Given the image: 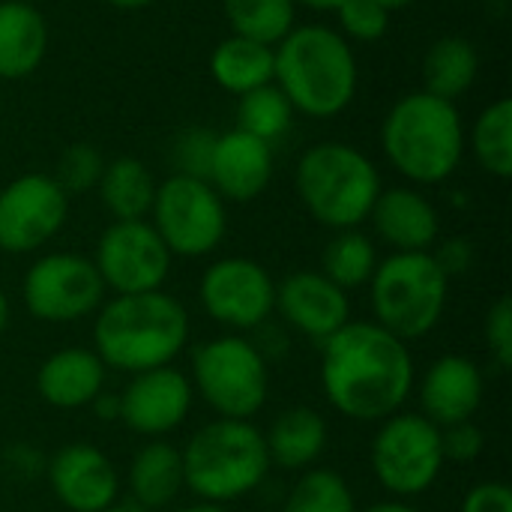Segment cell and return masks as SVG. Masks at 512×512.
I'll return each mask as SVG.
<instances>
[{"label": "cell", "instance_id": "cell-38", "mask_svg": "<svg viewBox=\"0 0 512 512\" xmlns=\"http://www.w3.org/2000/svg\"><path fill=\"white\" fill-rule=\"evenodd\" d=\"M462 512H512V489L501 480L477 483L465 495Z\"/></svg>", "mask_w": 512, "mask_h": 512}, {"label": "cell", "instance_id": "cell-28", "mask_svg": "<svg viewBox=\"0 0 512 512\" xmlns=\"http://www.w3.org/2000/svg\"><path fill=\"white\" fill-rule=\"evenodd\" d=\"M468 141L477 165L486 174L507 180L512 174V99L501 96L486 105L474 120Z\"/></svg>", "mask_w": 512, "mask_h": 512}, {"label": "cell", "instance_id": "cell-8", "mask_svg": "<svg viewBox=\"0 0 512 512\" xmlns=\"http://www.w3.org/2000/svg\"><path fill=\"white\" fill-rule=\"evenodd\" d=\"M189 384L219 417L249 420L267 405L270 366L255 342L225 333L195 348Z\"/></svg>", "mask_w": 512, "mask_h": 512}, {"label": "cell", "instance_id": "cell-13", "mask_svg": "<svg viewBox=\"0 0 512 512\" xmlns=\"http://www.w3.org/2000/svg\"><path fill=\"white\" fill-rule=\"evenodd\" d=\"M171 252L150 225V219L111 222L96 243L90 258L105 282V291L114 294H144L162 291L171 273Z\"/></svg>", "mask_w": 512, "mask_h": 512}, {"label": "cell", "instance_id": "cell-41", "mask_svg": "<svg viewBox=\"0 0 512 512\" xmlns=\"http://www.w3.org/2000/svg\"><path fill=\"white\" fill-rule=\"evenodd\" d=\"M357 512H423V510H420V507H411L408 501L390 498V501H378V504H372V507H366V510H357Z\"/></svg>", "mask_w": 512, "mask_h": 512}, {"label": "cell", "instance_id": "cell-23", "mask_svg": "<svg viewBox=\"0 0 512 512\" xmlns=\"http://www.w3.org/2000/svg\"><path fill=\"white\" fill-rule=\"evenodd\" d=\"M327 420L309 408L297 405L282 411L264 432L270 465L282 471H309L327 450Z\"/></svg>", "mask_w": 512, "mask_h": 512}, {"label": "cell", "instance_id": "cell-3", "mask_svg": "<svg viewBox=\"0 0 512 512\" xmlns=\"http://www.w3.org/2000/svg\"><path fill=\"white\" fill-rule=\"evenodd\" d=\"M273 84L297 114L312 120L339 117L357 96V54L336 27L297 24L273 45Z\"/></svg>", "mask_w": 512, "mask_h": 512}, {"label": "cell", "instance_id": "cell-20", "mask_svg": "<svg viewBox=\"0 0 512 512\" xmlns=\"http://www.w3.org/2000/svg\"><path fill=\"white\" fill-rule=\"evenodd\" d=\"M375 234L393 252H432L441 234V219L435 204L411 186L381 189L369 213Z\"/></svg>", "mask_w": 512, "mask_h": 512}, {"label": "cell", "instance_id": "cell-19", "mask_svg": "<svg viewBox=\"0 0 512 512\" xmlns=\"http://www.w3.org/2000/svg\"><path fill=\"white\" fill-rule=\"evenodd\" d=\"M483 405V372L471 357L444 354L420 381V414L438 429L471 420Z\"/></svg>", "mask_w": 512, "mask_h": 512}, {"label": "cell", "instance_id": "cell-44", "mask_svg": "<svg viewBox=\"0 0 512 512\" xmlns=\"http://www.w3.org/2000/svg\"><path fill=\"white\" fill-rule=\"evenodd\" d=\"M9 315H12V309H9V297L3 294V288H0V336L6 333V327H9Z\"/></svg>", "mask_w": 512, "mask_h": 512}, {"label": "cell", "instance_id": "cell-27", "mask_svg": "<svg viewBox=\"0 0 512 512\" xmlns=\"http://www.w3.org/2000/svg\"><path fill=\"white\" fill-rule=\"evenodd\" d=\"M210 75L222 90L234 96L273 84V45L231 33L213 48Z\"/></svg>", "mask_w": 512, "mask_h": 512}, {"label": "cell", "instance_id": "cell-17", "mask_svg": "<svg viewBox=\"0 0 512 512\" xmlns=\"http://www.w3.org/2000/svg\"><path fill=\"white\" fill-rule=\"evenodd\" d=\"M54 498L69 512H102L117 504L120 477L114 462L93 444H66L45 462Z\"/></svg>", "mask_w": 512, "mask_h": 512}, {"label": "cell", "instance_id": "cell-47", "mask_svg": "<svg viewBox=\"0 0 512 512\" xmlns=\"http://www.w3.org/2000/svg\"><path fill=\"white\" fill-rule=\"evenodd\" d=\"M384 9H390V12H396V9H405V6H411L414 0H378Z\"/></svg>", "mask_w": 512, "mask_h": 512}, {"label": "cell", "instance_id": "cell-29", "mask_svg": "<svg viewBox=\"0 0 512 512\" xmlns=\"http://www.w3.org/2000/svg\"><path fill=\"white\" fill-rule=\"evenodd\" d=\"M222 12L231 33L264 45H279L297 27L294 0H222Z\"/></svg>", "mask_w": 512, "mask_h": 512}, {"label": "cell", "instance_id": "cell-4", "mask_svg": "<svg viewBox=\"0 0 512 512\" xmlns=\"http://www.w3.org/2000/svg\"><path fill=\"white\" fill-rule=\"evenodd\" d=\"M381 150L414 186L450 180L465 156V123L456 102L426 90L399 96L381 123Z\"/></svg>", "mask_w": 512, "mask_h": 512}, {"label": "cell", "instance_id": "cell-24", "mask_svg": "<svg viewBox=\"0 0 512 512\" xmlns=\"http://www.w3.org/2000/svg\"><path fill=\"white\" fill-rule=\"evenodd\" d=\"M186 489L183 483V456L168 441H147L129 465V492L132 504L144 510H165Z\"/></svg>", "mask_w": 512, "mask_h": 512}, {"label": "cell", "instance_id": "cell-35", "mask_svg": "<svg viewBox=\"0 0 512 512\" xmlns=\"http://www.w3.org/2000/svg\"><path fill=\"white\" fill-rule=\"evenodd\" d=\"M216 135L210 129L192 126L183 129L174 144H171V162H174V174H186V177H201L207 180L210 171V159H213V147H216Z\"/></svg>", "mask_w": 512, "mask_h": 512}, {"label": "cell", "instance_id": "cell-30", "mask_svg": "<svg viewBox=\"0 0 512 512\" xmlns=\"http://www.w3.org/2000/svg\"><path fill=\"white\" fill-rule=\"evenodd\" d=\"M375 267H378L375 243L360 228L336 231L324 249V258H321V273L333 285H339L342 291H354V288L369 285Z\"/></svg>", "mask_w": 512, "mask_h": 512}, {"label": "cell", "instance_id": "cell-34", "mask_svg": "<svg viewBox=\"0 0 512 512\" xmlns=\"http://www.w3.org/2000/svg\"><path fill=\"white\" fill-rule=\"evenodd\" d=\"M339 21V33L348 42H378L390 30V9H384L378 0H342V6L333 12Z\"/></svg>", "mask_w": 512, "mask_h": 512}, {"label": "cell", "instance_id": "cell-5", "mask_svg": "<svg viewBox=\"0 0 512 512\" xmlns=\"http://www.w3.org/2000/svg\"><path fill=\"white\" fill-rule=\"evenodd\" d=\"M183 456V483L198 501L231 504L252 495L270 474L264 432L249 420H213L201 426Z\"/></svg>", "mask_w": 512, "mask_h": 512}, {"label": "cell", "instance_id": "cell-46", "mask_svg": "<svg viewBox=\"0 0 512 512\" xmlns=\"http://www.w3.org/2000/svg\"><path fill=\"white\" fill-rule=\"evenodd\" d=\"M102 512H150V510H144V507H138V504H111V507H105Z\"/></svg>", "mask_w": 512, "mask_h": 512}, {"label": "cell", "instance_id": "cell-21", "mask_svg": "<svg viewBox=\"0 0 512 512\" xmlns=\"http://www.w3.org/2000/svg\"><path fill=\"white\" fill-rule=\"evenodd\" d=\"M105 390V363L93 348H60L48 354L36 372V393L57 411L93 405Z\"/></svg>", "mask_w": 512, "mask_h": 512}, {"label": "cell", "instance_id": "cell-40", "mask_svg": "<svg viewBox=\"0 0 512 512\" xmlns=\"http://www.w3.org/2000/svg\"><path fill=\"white\" fill-rule=\"evenodd\" d=\"M93 408H96V417L105 420V423L120 420V399H117V393H105V390H102V393L93 399Z\"/></svg>", "mask_w": 512, "mask_h": 512}, {"label": "cell", "instance_id": "cell-31", "mask_svg": "<svg viewBox=\"0 0 512 512\" xmlns=\"http://www.w3.org/2000/svg\"><path fill=\"white\" fill-rule=\"evenodd\" d=\"M294 105L276 84L255 87L243 96H237V129L273 144L279 141L294 120Z\"/></svg>", "mask_w": 512, "mask_h": 512}, {"label": "cell", "instance_id": "cell-1", "mask_svg": "<svg viewBox=\"0 0 512 512\" xmlns=\"http://www.w3.org/2000/svg\"><path fill=\"white\" fill-rule=\"evenodd\" d=\"M327 402L354 423H381L402 411L414 390L408 342L375 321H348L321 345Z\"/></svg>", "mask_w": 512, "mask_h": 512}, {"label": "cell", "instance_id": "cell-45", "mask_svg": "<svg viewBox=\"0 0 512 512\" xmlns=\"http://www.w3.org/2000/svg\"><path fill=\"white\" fill-rule=\"evenodd\" d=\"M105 3H111V6H117V9H144V6H150L153 0H105Z\"/></svg>", "mask_w": 512, "mask_h": 512}, {"label": "cell", "instance_id": "cell-37", "mask_svg": "<svg viewBox=\"0 0 512 512\" xmlns=\"http://www.w3.org/2000/svg\"><path fill=\"white\" fill-rule=\"evenodd\" d=\"M486 447V438L480 432V426H474V420L465 423H453L441 429V450H444V462H474Z\"/></svg>", "mask_w": 512, "mask_h": 512}, {"label": "cell", "instance_id": "cell-6", "mask_svg": "<svg viewBox=\"0 0 512 512\" xmlns=\"http://www.w3.org/2000/svg\"><path fill=\"white\" fill-rule=\"evenodd\" d=\"M294 189L318 225L348 231L369 219L384 186L375 162L363 150L342 141H321L300 156Z\"/></svg>", "mask_w": 512, "mask_h": 512}, {"label": "cell", "instance_id": "cell-33", "mask_svg": "<svg viewBox=\"0 0 512 512\" xmlns=\"http://www.w3.org/2000/svg\"><path fill=\"white\" fill-rule=\"evenodd\" d=\"M102 171H105L102 153H99L93 144L78 141V144H69V147L60 153L57 171H54L51 177L60 183V189H63L66 195H75V192H90V189H96Z\"/></svg>", "mask_w": 512, "mask_h": 512}, {"label": "cell", "instance_id": "cell-15", "mask_svg": "<svg viewBox=\"0 0 512 512\" xmlns=\"http://www.w3.org/2000/svg\"><path fill=\"white\" fill-rule=\"evenodd\" d=\"M120 423L141 438H165L180 429L192 411L195 390L189 375L174 366L147 369L129 375V384L117 393Z\"/></svg>", "mask_w": 512, "mask_h": 512}, {"label": "cell", "instance_id": "cell-25", "mask_svg": "<svg viewBox=\"0 0 512 512\" xmlns=\"http://www.w3.org/2000/svg\"><path fill=\"white\" fill-rule=\"evenodd\" d=\"M480 75V54L471 39L465 36H441L429 45L423 57V90L456 102L462 99Z\"/></svg>", "mask_w": 512, "mask_h": 512}, {"label": "cell", "instance_id": "cell-32", "mask_svg": "<svg viewBox=\"0 0 512 512\" xmlns=\"http://www.w3.org/2000/svg\"><path fill=\"white\" fill-rule=\"evenodd\" d=\"M282 512H357L348 480L330 468H309L291 486Z\"/></svg>", "mask_w": 512, "mask_h": 512}, {"label": "cell", "instance_id": "cell-42", "mask_svg": "<svg viewBox=\"0 0 512 512\" xmlns=\"http://www.w3.org/2000/svg\"><path fill=\"white\" fill-rule=\"evenodd\" d=\"M297 6L315 9V12H336L342 6V0H294Z\"/></svg>", "mask_w": 512, "mask_h": 512}, {"label": "cell", "instance_id": "cell-18", "mask_svg": "<svg viewBox=\"0 0 512 512\" xmlns=\"http://www.w3.org/2000/svg\"><path fill=\"white\" fill-rule=\"evenodd\" d=\"M273 180V144L243 132L228 129L216 135L207 183L222 195V201H255Z\"/></svg>", "mask_w": 512, "mask_h": 512}, {"label": "cell", "instance_id": "cell-36", "mask_svg": "<svg viewBox=\"0 0 512 512\" xmlns=\"http://www.w3.org/2000/svg\"><path fill=\"white\" fill-rule=\"evenodd\" d=\"M486 345L492 351V360L498 363L501 372L512 369V300L498 297L492 309L486 312Z\"/></svg>", "mask_w": 512, "mask_h": 512}, {"label": "cell", "instance_id": "cell-11", "mask_svg": "<svg viewBox=\"0 0 512 512\" xmlns=\"http://www.w3.org/2000/svg\"><path fill=\"white\" fill-rule=\"evenodd\" d=\"M24 306L45 324H75L105 303V282L90 258L51 252L30 264L21 282Z\"/></svg>", "mask_w": 512, "mask_h": 512}, {"label": "cell", "instance_id": "cell-7", "mask_svg": "<svg viewBox=\"0 0 512 512\" xmlns=\"http://www.w3.org/2000/svg\"><path fill=\"white\" fill-rule=\"evenodd\" d=\"M375 324L402 342L429 336L450 297V276L441 270L432 252H393L378 261L369 279Z\"/></svg>", "mask_w": 512, "mask_h": 512}, {"label": "cell", "instance_id": "cell-48", "mask_svg": "<svg viewBox=\"0 0 512 512\" xmlns=\"http://www.w3.org/2000/svg\"><path fill=\"white\" fill-rule=\"evenodd\" d=\"M0 108H3V99H0Z\"/></svg>", "mask_w": 512, "mask_h": 512}, {"label": "cell", "instance_id": "cell-39", "mask_svg": "<svg viewBox=\"0 0 512 512\" xmlns=\"http://www.w3.org/2000/svg\"><path fill=\"white\" fill-rule=\"evenodd\" d=\"M432 255H435V261L441 264V270H444L450 279L459 276V273H465V270L474 264V246H471L468 240H462V237L441 243V249L432 252Z\"/></svg>", "mask_w": 512, "mask_h": 512}, {"label": "cell", "instance_id": "cell-16", "mask_svg": "<svg viewBox=\"0 0 512 512\" xmlns=\"http://www.w3.org/2000/svg\"><path fill=\"white\" fill-rule=\"evenodd\" d=\"M276 312L321 348L351 321V300L321 270H297L276 285Z\"/></svg>", "mask_w": 512, "mask_h": 512}, {"label": "cell", "instance_id": "cell-22", "mask_svg": "<svg viewBox=\"0 0 512 512\" xmlns=\"http://www.w3.org/2000/svg\"><path fill=\"white\" fill-rule=\"evenodd\" d=\"M48 51L45 15L27 0H0V78L21 81L39 69Z\"/></svg>", "mask_w": 512, "mask_h": 512}, {"label": "cell", "instance_id": "cell-14", "mask_svg": "<svg viewBox=\"0 0 512 512\" xmlns=\"http://www.w3.org/2000/svg\"><path fill=\"white\" fill-rule=\"evenodd\" d=\"M69 195L51 174H21L0 189V252L27 255L60 234Z\"/></svg>", "mask_w": 512, "mask_h": 512}, {"label": "cell", "instance_id": "cell-43", "mask_svg": "<svg viewBox=\"0 0 512 512\" xmlns=\"http://www.w3.org/2000/svg\"><path fill=\"white\" fill-rule=\"evenodd\" d=\"M177 512H228V510H225V504L198 501V504H189V507H183V510H177Z\"/></svg>", "mask_w": 512, "mask_h": 512}, {"label": "cell", "instance_id": "cell-2", "mask_svg": "<svg viewBox=\"0 0 512 512\" xmlns=\"http://www.w3.org/2000/svg\"><path fill=\"white\" fill-rule=\"evenodd\" d=\"M189 342V312L165 291L114 294L93 321V351L105 369L138 375L174 366Z\"/></svg>", "mask_w": 512, "mask_h": 512}, {"label": "cell", "instance_id": "cell-26", "mask_svg": "<svg viewBox=\"0 0 512 512\" xmlns=\"http://www.w3.org/2000/svg\"><path fill=\"white\" fill-rule=\"evenodd\" d=\"M156 180L153 171L135 159V156H117L105 162V171L99 177V201L114 216V222H132L147 219L153 198H156Z\"/></svg>", "mask_w": 512, "mask_h": 512}, {"label": "cell", "instance_id": "cell-9", "mask_svg": "<svg viewBox=\"0 0 512 512\" xmlns=\"http://www.w3.org/2000/svg\"><path fill=\"white\" fill-rule=\"evenodd\" d=\"M369 462L378 486L393 498L408 501L426 495L447 465L441 450V429L423 414L399 411L378 423Z\"/></svg>", "mask_w": 512, "mask_h": 512}, {"label": "cell", "instance_id": "cell-12", "mask_svg": "<svg viewBox=\"0 0 512 512\" xmlns=\"http://www.w3.org/2000/svg\"><path fill=\"white\" fill-rule=\"evenodd\" d=\"M204 312L234 333L258 330L276 312V282L264 264L231 255L213 261L198 282Z\"/></svg>", "mask_w": 512, "mask_h": 512}, {"label": "cell", "instance_id": "cell-10", "mask_svg": "<svg viewBox=\"0 0 512 512\" xmlns=\"http://www.w3.org/2000/svg\"><path fill=\"white\" fill-rule=\"evenodd\" d=\"M150 216V225L177 258H204L216 252L228 231L222 195L207 180L186 174H171L156 186Z\"/></svg>", "mask_w": 512, "mask_h": 512}]
</instances>
